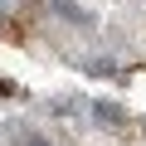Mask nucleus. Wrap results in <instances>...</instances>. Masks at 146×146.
Masks as SVG:
<instances>
[{
  "label": "nucleus",
  "instance_id": "obj_3",
  "mask_svg": "<svg viewBox=\"0 0 146 146\" xmlns=\"http://www.w3.org/2000/svg\"><path fill=\"white\" fill-rule=\"evenodd\" d=\"M112 68H117L112 58H88V73H112Z\"/></svg>",
  "mask_w": 146,
  "mask_h": 146
},
{
  "label": "nucleus",
  "instance_id": "obj_1",
  "mask_svg": "<svg viewBox=\"0 0 146 146\" xmlns=\"http://www.w3.org/2000/svg\"><path fill=\"white\" fill-rule=\"evenodd\" d=\"M54 10H58V15H68V20H78V25H88V15H83L78 5H68V0H54Z\"/></svg>",
  "mask_w": 146,
  "mask_h": 146
},
{
  "label": "nucleus",
  "instance_id": "obj_2",
  "mask_svg": "<svg viewBox=\"0 0 146 146\" xmlns=\"http://www.w3.org/2000/svg\"><path fill=\"white\" fill-rule=\"evenodd\" d=\"M93 117H98V122H117L122 112H117V102H98V112H93Z\"/></svg>",
  "mask_w": 146,
  "mask_h": 146
},
{
  "label": "nucleus",
  "instance_id": "obj_4",
  "mask_svg": "<svg viewBox=\"0 0 146 146\" xmlns=\"http://www.w3.org/2000/svg\"><path fill=\"white\" fill-rule=\"evenodd\" d=\"M25 146H49V141H44V136H29V141H25Z\"/></svg>",
  "mask_w": 146,
  "mask_h": 146
},
{
  "label": "nucleus",
  "instance_id": "obj_5",
  "mask_svg": "<svg viewBox=\"0 0 146 146\" xmlns=\"http://www.w3.org/2000/svg\"><path fill=\"white\" fill-rule=\"evenodd\" d=\"M0 5H5V0H0Z\"/></svg>",
  "mask_w": 146,
  "mask_h": 146
}]
</instances>
